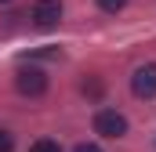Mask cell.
Returning a JSON list of instances; mask_svg holds the SVG:
<instances>
[{"label":"cell","mask_w":156,"mask_h":152,"mask_svg":"<svg viewBox=\"0 0 156 152\" xmlns=\"http://www.w3.org/2000/svg\"><path fill=\"white\" fill-rule=\"evenodd\" d=\"M15 87H18L22 94H29V98H40V94L47 91V73H44V69H33V65H22V69L15 73Z\"/></svg>","instance_id":"6da1fadb"},{"label":"cell","mask_w":156,"mask_h":152,"mask_svg":"<svg viewBox=\"0 0 156 152\" xmlns=\"http://www.w3.org/2000/svg\"><path fill=\"white\" fill-rule=\"evenodd\" d=\"M94 130L102 138H120V134H127V119L116 109H102V112L94 116Z\"/></svg>","instance_id":"7a4b0ae2"},{"label":"cell","mask_w":156,"mask_h":152,"mask_svg":"<svg viewBox=\"0 0 156 152\" xmlns=\"http://www.w3.org/2000/svg\"><path fill=\"white\" fill-rule=\"evenodd\" d=\"M131 91L138 98H156V65H138L131 76Z\"/></svg>","instance_id":"3957f363"},{"label":"cell","mask_w":156,"mask_h":152,"mask_svg":"<svg viewBox=\"0 0 156 152\" xmlns=\"http://www.w3.org/2000/svg\"><path fill=\"white\" fill-rule=\"evenodd\" d=\"M58 18H62V4H58V0H40L37 7H33V26H37V29L58 26Z\"/></svg>","instance_id":"277c9868"},{"label":"cell","mask_w":156,"mask_h":152,"mask_svg":"<svg viewBox=\"0 0 156 152\" xmlns=\"http://www.w3.org/2000/svg\"><path fill=\"white\" fill-rule=\"evenodd\" d=\"M29 152H62V149H58V141H47V138H44V141H37Z\"/></svg>","instance_id":"5b68a950"},{"label":"cell","mask_w":156,"mask_h":152,"mask_svg":"<svg viewBox=\"0 0 156 152\" xmlns=\"http://www.w3.org/2000/svg\"><path fill=\"white\" fill-rule=\"evenodd\" d=\"M123 4H127V0H98V7H102V11H109V15H116Z\"/></svg>","instance_id":"8992f818"},{"label":"cell","mask_w":156,"mask_h":152,"mask_svg":"<svg viewBox=\"0 0 156 152\" xmlns=\"http://www.w3.org/2000/svg\"><path fill=\"white\" fill-rule=\"evenodd\" d=\"M11 149H15V138L7 130H0V152H11Z\"/></svg>","instance_id":"52a82bcc"},{"label":"cell","mask_w":156,"mask_h":152,"mask_svg":"<svg viewBox=\"0 0 156 152\" xmlns=\"http://www.w3.org/2000/svg\"><path fill=\"white\" fill-rule=\"evenodd\" d=\"M73 152H102V149H98V145H87V141H83V145H76Z\"/></svg>","instance_id":"ba28073f"},{"label":"cell","mask_w":156,"mask_h":152,"mask_svg":"<svg viewBox=\"0 0 156 152\" xmlns=\"http://www.w3.org/2000/svg\"><path fill=\"white\" fill-rule=\"evenodd\" d=\"M0 4H4V0H0Z\"/></svg>","instance_id":"9c48e42d"}]
</instances>
